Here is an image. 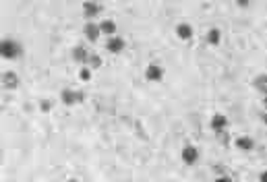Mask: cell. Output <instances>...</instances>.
Wrapping results in <instances>:
<instances>
[{"label": "cell", "instance_id": "cell-1", "mask_svg": "<svg viewBox=\"0 0 267 182\" xmlns=\"http://www.w3.org/2000/svg\"><path fill=\"white\" fill-rule=\"evenodd\" d=\"M0 54L4 60H17L23 54V44L19 40H13V37H4L0 44Z\"/></svg>", "mask_w": 267, "mask_h": 182}, {"label": "cell", "instance_id": "cell-2", "mask_svg": "<svg viewBox=\"0 0 267 182\" xmlns=\"http://www.w3.org/2000/svg\"><path fill=\"white\" fill-rule=\"evenodd\" d=\"M60 102H63L64 106H75V104H81V102H85V91L64 87L63 91H60Z\"/></svg>", "mask_w": 267, "mask_h": 182}, {"label": "cell", "instance_id": "cell-3", "mask_svg": "<svg viewBox=\"0 0 267 182\" xmlns=\"http://www.w3.org/2000/svg\"><path fill=\"white\" fill-rule=\"evenodd\" d=\"M199 157H201V151H199L197 145H193V143H187V145L182 147V151H180V159L187 166H195L197 162H199Z\"/></svg>", "mask_w": 267, "mask_h": 182}, {"label": "cell", "instance_id": "cell-4", "mask_svg": "<svg viewBox=\"0 0 267 182\" xmlns=\"http://www.w3.org/2000/svg\"><path fill=\"white\" fill-rule=\"evenodd\" d=\"M164 66L159 64V62H149L147 66H145V79H147L149 83H159L164 79Z\"/></svg>", "mask_w": 267, "mask_h": 182}, {"label": "cell", "instance_id": "cell-5", "mask_svg": "<svg viewBox=\"0 0 267 182\" xmlns=\"http://www.w3.org/2000/svg\"><path fill=\"white\" fill-rule=\"evenodd\" d=\"M83 33H85V37H87V40H89L91 44H95V42L102 37L100 21H87L85 25H83Z\"/></svg>", "mask_w": 267, "mask_h": 182}, {"label": "cell", "instance_id": "cell-6", "mask_svg": "<svg viewBox=\"0 0 267 182\" xmlns=\"http://www.w3.org/2000/svg\"><path fill=\"white\" fill-rule=\"evenodd\" d=\"M209 126H211V131L216 133V135H224L226 133V128H228V118L224 116V114H213L211 120H209Z\"/></svg>", "mask_w": 267, "mask_h": 182}, {"label": "cell", "instance_id": "cell-7", "mask_svg": "<svg viewBox=\"0 0 267 182\" xmlns=\"http://www.w3.org/2000/svg\"><path fill=\"white\" fill-rule=\"evenodd\" d=\"M106 48H108V52H112V54H120L125 48H126V40L123 35H112L108 37V42H106Z\"/></svg>", "mask_w": 267, "mask_h": 182}, {"label": "cell", "instance_id": "cell-8", "mask_svg": "<svg viewBox=\"0 0 267 182\" xmlns=\"http://www.w3.org/2000/svg\"><path fill=\"white\" fill-rule=\"evenodd\" d=\"M71 56H73L75 62H79L81 66H85L87 60H89V56H91V52H89L83 44H77V46H75V48L71 50Z\"/></svg>", "mask_w": 267, "mask_h": 182}, {"label": "cell", "instance_id": "cell-9", "mask_svg": "<svg viewBox=\"0 0 267 182\" xmlns=\"http://www.w3.org/2000/svg\"><path fill=\"white\" fill-rule=\"evenodd\" d=\"M234 145L236 149H240V151H245V153H249V151H253L255 149V139L251 135H238L234 139Z\"/></svg>", "mask_w": 267, "mask_h": 182}, {"label": "cell", "instance_id": "cell-10", "mask_svg": "<svg viewBox=\"0 0 267 182\" xmlns=\"http://www.w3.org/2000/svg\"><path fill=\"white\" fill-rule=\"evenodd\" d=\"M174 31H176V37H178V40H182V42H188L190 37L195 35L193 25H190V23H187V21H180Z\"/></svg>", "mask_w": 267, "mask_h": 182}, {"label": "cell", "instance_id": "cell-11", "mask_svg": "<svg viewBox=\"0 0 267 182\" xmlns=\"http://www.w3.org/2000/svg\"><path fill=\"white\" fill-rule=\"evenodd\" d=\"M102 11H104V6L97 4V2H85V4H83V15H85L89 21H94V19L100 17Z\"/></svg>", "mask_w": 267, "mask_h": 182}, {"label": "cell", "instance_id": "cell-12", "mask_svg": "<svg viewBox=\"0 0 267 182\" xmlns=\"http://www.w3.org/2000/svg\"><path fill=\"white\" fill-rule=\"evenodd\" d=\"M21 83V77L15 71H6L2 73V87L4 89H17Z\"/></svg>", "mask_w": 267, "mask_h": 182}, {"label": "cell", "instance_id": "cell-13", "mask_svg": "<svg viewBox=\"0 0 267 182\" xmlns=\"http://www.w3.org/2000/svg\"><path fill=\"white\" fill-rule=\"evenodd\" d=\"M100 29H102V35H118V25H116V21L114 19H102L100 21Z\"/></svg>", "mask_w": 267, "mask_h": 182}, {"label": "cell", "instance_id": "cell-14", "mask_svg": "<svg viewBox=\"0 0 267 182\" xmlns=\"http://www.w3.org/2000/svg\"><path fill=\"white\" fill-rule=\"evenodd\" d=\"M253 87H255L261 95H267V73L255 75V77H253Z\"/></svg>", "mask_w": 267, "mask_h": 182}, {"label": "cell", "instance_id": "cell-15", "mask_svg": "<svg viewBox=\"0 0 267 182\" xmlns=\"http://www.w3.org/2000/svg\"><path fill=\"white\" fill-rule=\"evenodd\" d=\"M205 37H207L209 46H218L220 42H222V29H220V27H209L207 33H205Z\"/></svg>", "mask_w": 267, "mask_h": 182}, {"label": "cell", "instance_id": "cell-16", "mask_svg": "<svg viewBox=\"0 0 267 182\" xmlns=\"http://www.w3.org/2000/svg\"><path fill=\"white\" fill-rule=\"evenodd\" d=\"M102 62H104L102 56H100V54H95V52H91V56H89V60H87V64H85V66H89L91 71H95V68H100V66H102Z\"/></svg>", "mask_w": 267, "mask_h": 182}, {"label": "cell", "instance_id": "cell-17", "mask_svg": "<svg viewBox=\"0 0 267 182\" xmlns=\"http://www.w3.org/2000/svg\"><path fill=\"white\" fill-rule=\"evenodd\" d=\"M91 75H94V71H91L89 66H81V68H79V79H81V81H89Z\"/></svg>", "mask_w": 267, "mask_h": 182}, {"label": "cell", "instance_id": "cell-18", "mask_svg": "<svg viewBox=\"0 0 267 182\" xmlns=\"http://www.w3.org/2000/svg\"><path fill=\"white\" fill-rule=\"evenodd\" d=\"M213 182H234V180H232L230 176H228V174H222V176H218Z\"/></svg>", "mask_w": 267, "mask_h": 182}, {"label": "cell", "instance_id": "cell-19", "mask_svg": "<svg viewBox=\"0 0 267 182\" xmlns=\"http://www.w3.org/2000/svg\"><path fill=\"white\" fill-rule=\"evenodd\" d=\"M50 108H52V106H50V102H48V100H44V102H42V110H44V112H48Z\"/></svg>", "mask_w": 267, "mask_h": 182}, {"label": "cell", "instance_id": "cell-20", "mask_svg": "<svg viewBox=\"0 0 267 182\" xmlns=\"http://www.w3.org/2000/svg\"><path fill=\"white\" fill-rule=\"evenodd\" d=\"M259 182H267V170H263L261 174H259Z\"/></svg>", "mask_w": 267, "mask_h": 182}, {"label": "cell", "instance_id": "cell-21", "mask_svg": "<svg viewBox=\"0 0 267 182\" xmlns=\"http://www.w3.org/2000/svg\"><path fill=\"white\" fill-rule=\"evenodd\" d=\"M263 124H265V126H267V112H265V114H263Z\"/></svg>", "mask_w": 267, "mask_h": 182}, {"label": "cell", "instance_id": "cell-22", "mask_svg": "<svg viewBox=\"0 0 267 182\" xmlns=\"http://www.w3.org/2000/svg\"><path fill=\"white\" fill-rule=\"evenodd\" d=\"M68 182H81V180H77V178H68Z\"/></svg>", "mask_w": 267, "mask_h": 182}]
</instances>
